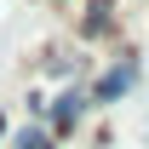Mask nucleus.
Masks as SVG:
<instances>
[{
	"mask_svg": "<svg viewBox=\"0 0 149 149\" xmlns=\"http://www.w3.org/2000/svg\"><path fill=\"white\" fill-rule=\"evenodd\" d=\"M138 74H143V69H138V57H115L109 69L86 86V97H92V103H120V97L138 86Z\"/></svg>",
	"mask_w": 149,
	"mask_h": 149,
	"instance_id": "nucleus-1",
	"label": "nucleus"
},
{
	"mask_svg": "<svg viewBox=\"0 0 149 149\" xmlns=\"http://www.w3.org/2000/svg\"><path fill=\"white\" fill-rule=\"evenodd\" d=\"M80 35L92 40L115 35V0H80Z\"/></svg>",
	"mask_w": 149,
	"mask_h": 149,
	"instance_id": "nucleus-3",
	"label": "nucleus"
},
{
	"mask_svg": "<svg viewBox=\"0 0 149 149\" xmlns=\"http://www.w3.org/2000/svg\"><path fill=\"white\" fill-rule=\"evenodd\" d=\"M12 149H57V138L46 132V120H29V126L12 138Z\"/></svg>",
	"mask_w": 149,
	"mask_h": 149,
	"instance_id": "nucleus-4",
	"label": "nucleus"
},
{
	"mask_svg": "<svg viewBox=\"0 0 149 149\" xmlns=\"http://www.w3.org/2000/svg\"><path fill=\"white\" fill-rule=\"evenodd\" d=\"M0 138H6V109H0Z\"/></svg>",
	"mask_w": 149,
	"mask_h": 149,
	"instance_id": "nucleus-6",
	"label": "nucleus"
},
{
	"mask_svg": "<svg viewBox=\"0 0 149 149\" xmlns=\"http://www.w3.org/2000/svg\"><path fill=\"white\" fill-rule=\"evenodd\" d=\"M40 69L52 74V80H69V74L80 69V57H74V52H46V57H40Z\"/></svg>",
	"mask_w": 149,
	"mask_h": 149,
	"instance_id": "nucleus-5",
	"label": "nucleus"
},
{
	"mask_svg": "<svg viewBox=\"0 0 149 149\" xmlns=\"http://www.w3.org/2000/svg\"><path fill=\"white\" fill-rule=\"evenodd\" d=\"M86 109H92L86 86H69V92H57V97H52V109H46V132H52V138H69V132L86 120Z\"/></svg>",
	"mask_w": 149,
	"mask_h": 149,
	"instance_id": "nucleus-2",
	"label": "nucleus"
}]
</instances>
